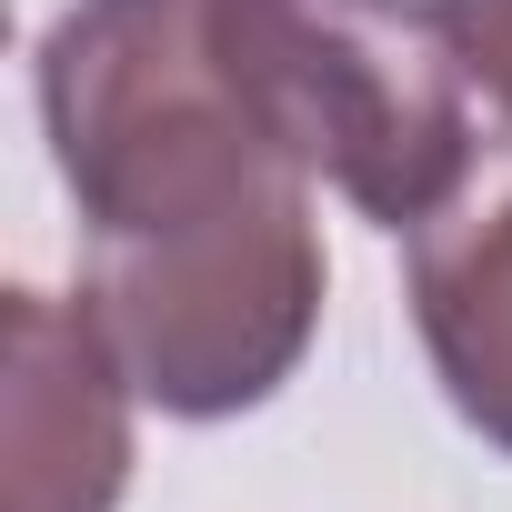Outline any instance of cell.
Here are the masks:
<instances>
[{
    "label": "cell",
    "instance_id": "obj_1",
    "mask_svg": "<svg viewBox=\"0 0 512 512\" xmlns=\"http://www.w3.org/2000/svg\"><path fill=\"white\" fill-rule=\"evenodd\" d=\"M41 131L91 251L312 191L221 51V0H71L41 31Z\"/></svg>",
    "mask_w": 512,
    "mask_h": 512
},
{
    "label": "cell",
    "instance_id": "obj_2",
    "mask_svg": "<svg viewBox=\"0 0 512 512\" xmlns=\"http://www.w3.org/2000/svg\"><path fill=\"white\" fill-rule=\"evenodd\" d=\"M221 51L262 131L382 231L472 171V71L422 0H221Z\"/></svg>",
    "mask_w": 512,
    "mask_h": 512
},
{
    "label": "cell",
    "instance_id": "obj_3",
    "mask_svg": "<svg viewBox=\"0 0 512 512\" xmlns=\"http://www.w3.org/2000/svg\"><path fill=\"white\" fill-rule=\"evenodd\" d=\"M322 292L332 262H322L312 191L171 241H111L91 251V282H81L131 392L161 402L171 422H231L272 402L322 332Z\"/></svg>",
    "mask_w": 512,
    "mask_h": 512
},
{
    "label": "cell",
    "instance_id": "obj_4",
    "mask_svg": "<svg viewBox=\"0 0 512 512\" xmlns=\"http://www.w3.org/2000/svg\"><path fill=\"white\" fill-rule=\"evenodd\" d=\"M131 372L91 302L11 292V512H111L131 482Z\"/></svg>",
    "mask_w": 512,
    "mask_h": 512
},
{
    "label": "cell",
    "instance_id": "obj_5",
    "mask_svg": "<svg viewBox=\"0 0 512 512\" xmlns=\"http://www.w3.org/2000/svg\"><path fill=\"white\" fill-rule=\"evenodd\" d=\"M412 322L452 412L512 452V141L482 151L432 221H412Z\"/></svg>",
    "mask_w": 512,
    "mask_h": 512
},
{
    "label": "cell",
    "instance_id": "obj_6",
    "mask_svg": "<svg viewBox=\"0 0 512 512\" xmlns=\"http://www.w3.org/2000/svg\"><path fill=\"white\" fill-rule=\"evenodd\" d=\"M432 11L452 21V51H462L472 91L512 121V0H432Z\"/></svg>",
    "mask_w": 512,
    "mask_h": 512
}]
</instances>
